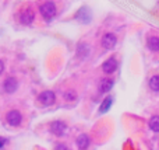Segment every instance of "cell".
I'll use <instances>...</instances> for the list:
<instances>
[{"label":"cell","instance_id":"cell-1","mask_svg":"<svg viewBox=\"0 0 159 150\" xmlns=\"http://www.w3.org/2000/svg\"><path fill=\"white\" fill-rule=\"evenodd\" d=\"M39 11L42 13L43 18H46V20H52L53 17L56 16V13H57V8H56V4H55L53 2H46V3H43V4L41 6Z\"/></svg>","mask_w":159,"mask_h":150},{"label":"cell","instance_id":"cell-2","mask_svg":"<svg viewBox=\"0 0 159 150\" xmlns=\"http://www.w3.org/2000/svg\"><path fill=\"white\" fill-rule=\"evenodd\" d=\"M6 121L10 126H20L22 122V115L18 109H11L6 115Z\"/></svg>","mask_w":159,"mask_h":150},{"label":"cell","instance_id":"cell-3","mask_svg":"<svg viewBox=\"0 0 159 150\" xmlns=\"http://www.w3.org/2000/svg\"><path fill=\"white\" fill-rule=\"evenodd\" d=\"M38 101L45 107H49V105H53L56 101V95L53 91L50 90H46V91H42L41 94L38 95Z\"/></svg>","mask_w":159,"mask_h":150},{"label":"cell","instance_id":"cell-4","mask_svg":"<svg viewBox=\"0 0 159 150\" xmlns=\"http://www.w3.org/2000/svg\"><path fill=\"white\" fill-rule=\"evenodd\" d=\"M3 90H4L7 94H13L18 90V80L16 77H7L3 81Z\"/></svg>","mask_w":159,"mask_h":150},{"label":"cell","instance_id":"cell-5","mask_svg":"<svg viewBox=\"0 0 159 150\" xmlns=\"http://www.w3.org/2000/svg\"><path fill=\"white\" fill-rule=\"evenodd\" d=\"M34 20H35V11H34L31 7L22 10L21 14H20V21H21L22 24H25V25L32 24Z\"/></svg>","mask_w":159,"mask_h":150},{"label":"cell","instance_id":"cell-6","mask_svg":"<svg viewBox=\"0 0 159 150\" xmlns=\"http://www.w3.org/2000/svg\"><path fill=\"white\" fill-rule=\"evenodd\" d=\"M117 44V38H116L115 34L112 32H106L103 36H102V46L105 49H113Z\"/></svg>","mask_w":159,"mask_h":150},{"label":"cell","instance_id":"cell-7","mask_svg":"<svg viewBox=\"0 0 159 150\" xmlns=\"http://www.w3.org/2000/svg\"><path fill=\"white\" fill-rule=\"evenodd\" d=\"M50 132L56 136H64V133L67 132V125L61 121H55V122L50 125Z\"/></svg>","mask_w":159,"mask_h":150},{"label":"cell","instance_id":"cell-8","mask_svg":"<svg viewBox=\"0 0 159 150\" xmlns=\"http://www.w3.org/2000/svg\"><path fill=\"white\" fill-rule=\"evenodd\" d=\"M117 66H119L117 60H116L115 58H109L107 60H105L103 63H102V70H103V73H106V75H110V73L116 72Z\"/></svg>","mask_w":159,"mask_h":150},{"label":"cell","instance_id":"cell-9","mask_svg":"<svg viewBox=\"0 0 159 150\" xmlns=\"http://www.w3.org/2000/svg\"><path fill=\"white\" fill-rule=\"evenodd\" d=\"M113 84H115V81H113V79H109V77H105L102 79L101 84H99V91L101 93H107L112 90Z\"/></svg>","mask_w":159,"mask_h":150},{"label":"cell","instance_id":"cell-10","mask_svg":"<svg viewBox=\"0 0 159 150\" xmlns=\"http://www.w3.org/2000/svg\"><path fill=\"white\" fill-rule=\"evenodd\" d=\"M75 143H77L78 150H87L88 146H89V138H88V135L82 133V135H80V136L77 138Z\"/></svg>","mask_w":159,"mask_h":150},{"label":"cell","instance_id":"cell-11","mask_svg":"<svg viewBox=\"0 0 159 150\" xmlns=\"http://www.w3.org/2000/svg\"><path fill=\"white\" fill-rule=\"evenodd\" d=\"M112 104H113V97H106L103 101H102V104H101V107H99V112L101 114H105V112H107L110 109V107H112Z\"/></svg>","mask_w":159,"mask_h":150},{"label":"cell","instance_id":"cell-12","mask_svg":"<svg viewBox=\"0 0 159 150\" xmlns=\"http://www.w3.org/2000/svg\"><path fill=\"white\" fill-rule=\"evenodd\" d=\"M147 45H148V48L151 51L158 52L159 51V36H149V38L147 39Z\"/></svg>","mask_w":159,"mask_h":150},{"label":"cell","instance_id":"cell-13","mask_svg":"<svg viewBox=\"0 0 159 150\" xmlns=\"http://www.w3.org/2000/svg\"><path fill=\"white\" fill-rule=\"evenodd\" d=\"M149 89L155 93H159V75L152 76V77L149 79Z\"/></svg>","mask_w":159,"mask_h":150},{"label":"cell","instance_id":"cell-14","mask_svg":"<svg viewBox=\"0 0 159 150\" xmlns=\"http://www.w3.org/2000/svg\"><path fill=\"white\" fill-rule=\"evenodd\" d=\"M148 125L154 132H159V115H154V117L149 119Z\"/></svg>","mask_w":159,"mask_h":150},{"label":"cell","instance_id":"cell-15","mask_svg":"<svg viewBox=\"0 0 159 150\" xmlns=\"http://www.w3.org/2000/svg\"><path fill=\"white\" fill-rule=\"evenodd\" d=\"M64 100L66 101H74L75 100V93L73 90H69V91L64 93Z\"/></svg>","mask_w":159,"mask_h":150},{"label":"cell","instance_id":"cell-16","mask_svg":"<svg viewBox=\"0 0 159 150\" xmlns=\"http://www.w3.org/2000/svg\"><path fill=\"white\" fill-rule=\"evenodd\" d=\"M7 142H8V140L6 139V138H0V150L4 149V146L7 145Z\"/></svg>","mask_w":159,"mask_h":150},{"label":"cell","instance_id":"cell-17","mask_svg":"<svg viewBox=\"0 0 159 150\" xmlns=\"http://www.w3.org/2000/svg\"><path fill=\"white\" fill-rule=\"evenodd\" d=\"M55 150H67V146L63 145V143H59V145H56Z\"/></svg>","mask_w":159,"mask_h":150},{"label":"cell","instance_id":"cell-18","mask_svg":"<svg viewBox=\"0 0 159 150\" xmlns=\"http://www.w3.org/2000/svg\"><path fill=\"white\" fill-rule=\"evenodd\" d=\"M3 70H4V63H3V60H0V75L3 73Z\"/></svg>","mask_w":159,"mask_h":150}]
</instances>
